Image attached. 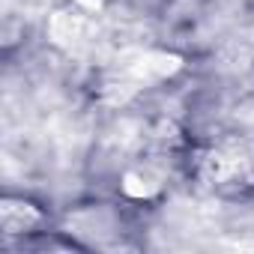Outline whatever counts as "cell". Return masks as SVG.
Masks as SVG:
<instances>
[{"label":"cell","mask_w":254,"mask_h":254,"mask_svg":"<svg viewBox=\"0 0 254 254\" xmlns=\"http://www.w3.org/2000/svg\"><path fill=\"white\" fill-rule=\"evenodd\" d=\"M203 177L215 186L254 183V147L248 141H224L203 159Z\"/></svg>","instance_id":"1"}]
</instances>
